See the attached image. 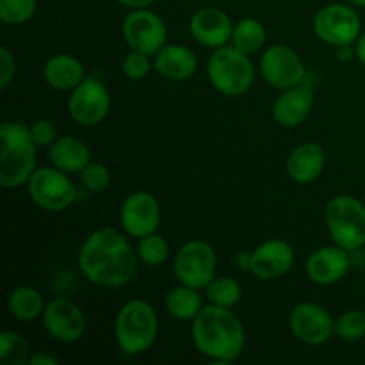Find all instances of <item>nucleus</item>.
I'll return each instance as SVG.
<instances>
[{"label": "nucleus", "mask_w": 365, "mask_h": 365, "mask_svg": "<svg viewBox=\"0 0 365 365\" xmlns=\"http://www.w3.org/2000/svg\"><path fill=\"white\" fill-rule=\"evenodd\" d=\"M138 250L114 228H98L82 242L78 269L93 285L106 289L123 287L138 273Z\"/></svg>", "instance_id": "f257e3e1"}, {"label": "nucleus", "mask_w": 365, "mask_h": 365, "mask_svg": "<svg viewBox=\"0 0 365 365\" xmlns=\"http://www.w3.org/2000/svg\"><path fill=\"white\" fill-rule=\"evenodd\" d=\"M191 337L196 349L214 362H234L246 342L245 327L230 309L210 303L192 319Z\"/></svg>", "instance_id": "f03ea898"}, {"label": "nucleus", "mask_w": 365, "mask_h": 365, "mask_svg": "<svg viewBox=\"0 0 365 365\" xmlns=\"http://www.w3.org/2000/svg\"><path fill=\"white\" fill-rule=\"evenodd\" d=\"M36 143L31 127L4 121L0 127V184L6 189L29 184L36 171Z\"/></svg>", "instance_id": "7ed1b4c3"}, {"label": "nucleus", "mask_w": 365, "mask_h": 365, "mask_svg": "<svg viewBox=\"0 0 365 365\" xmlns=\"http://www.w3.org/2000/svg\"><path fill=\"white\" fill-rule=\"evenodd\" d=\"M114 331H116L118 346L125 355H143L152 348L159 331L155 309L143 299H132L125 303L118 312Z\"/></svg>", "instance_id": "20e7f679"}, {"label": "nucleus", "mask_w": 365, "mask_h": 365, "mask_svg": "<svg viewBox=\"0 0 365 365\" xmlns=\"http://www.w3.org/2000/svg\"><path fill=\"white\" fill-rule=\"evenodd\" d=\"M209 81L221 95L241 96L252 89L255 81V68L250 56L234 45H225L214 50L207 63Z\"/></svg>", "instance_id": "39448f33"}, {"label": "nucleus", "mask_w": 365, "mask_h": 365, "mask_svg": "<svg viewBox=\"0 0 365 365\" xmlns=\"http://www.w3.org/2000/svg\"><path fill=\"white\" fill-rule=\"evenodd\" d=\"M324 221L335 245L348 252L365 246V203L349 195L334 196L324 209Z\"/></svg>", "instance_id": "423d86ee"}, {"label": "nucleus", "mask_w": 365, "mask_h": 365, "mask_svg": "<svg viewBox=\"0 0 365 365\" xmlns=\"http://www.w3.org/2000/svg\"><path fill=\"white\" fill-rule=\"evenodd\" d=\"M29 195L39 209L46 212H61L77 198L75 185L66 173L53 168H36L29 180Z\"/></svg>", "instance_id": "0eeeda50"}, {"label": "nucleus", "mask_w": 365, "mask_h": 365, "mask_svg": "<svg viewBox=\"0 0 365 365\" xmlns=\"http://www.w3.org/2000/svg\"><path fill=\"white\" fill-rule=\"evenodd\" d=\"M216 252L205 241H189L175 257V274L178 282L195 289H205L216 278Z\"/></svg>", "instance_id": "6e6552de"}, {"label": "nucleus", "mask_w": 365, "mask_h": 365, "mask_svg": "<svg viewBox=\"0 0 365 365\" xmlns=\"http://www.w3.org/2000/svg\"><path fill=\"white\" fill-rule=\"evenodd\" d=\"M360 16L353 7L344 4H330L321 7L314 16V31L321 41L334 46H346L360 38Z\"/></svg>", "instance_id": "1a4fd4ad"}, {"label": "nucleus", "mask_w": 365, "mask_h": 365, "mask_svg": "<svg viewBox=\"0 0 365 365\" xmlns=\"http://www.w3.org/2000/svg\"><path fill=\"white\" fill-rule=\"evenodd\" d=\"M110 93L103 82L95 77H86L68 100V113L81 127H95L102 123L110 109Z\"/></svg>", "instance_id": "9d476101"}, {"label": "nucleus", "mask_w": 365, "mask_h": 365, "mask_svg": "<svg viewBox=\"0 0 365 365\" xmlns=\"http://www.w3.org/2000/svg\"><path fill=\"white\" fill-rule=\"evenodd\" d=\"M121 32L130 50L143 52L146 56H157V52L166 45V24L159 14L148 11L146 7L130 11L125 16Z\"/></svg>", "instance_id": "9b49d317"}, {"label": "nucleus", "mask_w": 365, "mask_h": 365, "mask_svg": "<svg viewBox=\"0 0 365 365\" xmlns=\"http://www.w3.org/2000/svg\"><path fill=\"white\" fill-rule=\"evenodd\" d=\"M264 81L277 89H289L305 82L307 70L302 57L287 45H271L260 57Z\"/></svg>", "instance_id": "f8f14e48"}, {"label": "nucleus", "mask_w": 365, "mask_h": 365, "mask_svg": "<svg viewBox=\"0 0 365 365\" xmlns=\"http://www.w3.org/2000/svg\"><path fill=\"white\" fill-rule=\"evenodd\" d=\"M289 327L294 337L309 346H321L331 339L335 328L334 317L324 307L305 302L292 309L289 316Z\"/></svg>", "instance_id": "ddd939ff"}, {"label": "nucleus", "mask_w": 365, "mask_h": 365, "mask_svg": "<svg viewBox=\"0 0 365 365\" xmlns=\"http://www.w3.org/2000/svg\"><path fill=\"white\" fill-rule=\"evenodd\" d=\"M120 221L123 230L130 237H146L155 234L160 225V205L153 195L146 191H135L127 196L120 210Z\"/></svg>", "instance_id": "4468645a"}, {"label": "nucleus", "mask_w": 365, "mask_h": 365, "mask_svg": "<svg viewBox=\"0 0 365 365\" xmlns=\"http://www.w3.org/2000/svg\"><path fill=\"white\" fill-rule=\"evenodd\" d=\"M43 327L57 341L77 342L86 331V316L71 299L56 298L45 307Z\"/></svg>", "instance_id": "2eb2a0df"}, {"label": "nucleus", "mask_w": 365, "mask_h": 365, "mask_svg": "<svg viewBox=\"0 0 365 365\" xmlns=\"http://www.w3.org/2000/svg\"><path fill=\"white\" fill-rule=\"evenodd\" d=\"M189 32L192 38L209 48H221L232 41L234 24L225 11L217 7H200L189 20Z\"/></svg>", "instance_id": "dca6fc26"}, {"label": "nucleus", "mask_w": 365, "mask_h": 365, "mask_svg": "<svg viewBox=\"0 0 365 365\" xmlns=\"http://www.w3.org/2000/svg\"><path fill=\"white\" fill-rule=\"evenodd\" d=\"M294 264V250L284 239H269L252 252V271L259 280H277Z\"/></svg>", "instance_id": "f3484780"}, {"label": "nucleus", "mask_w": 365, "mask_h": 365, "mask_svg": "<svg viewBox=\"0 0 365 365\" xmlns=\"http://www.w3.org/2000/svg\"><path fill=\"white\" fill-rule=\"evenodd\" d=\"M351 267L349 252L342 246H323L307 260V274L317 285H334L346 277Z\"/></svg>", "instance_id": "a211bd4d"}, {"label": "nucleus", "mask_w": 365, "mask_h": 365, "mask_svg": "<svg viewBox=\"0 0 365 365\" xmlns=\"http://www.w3.org/2000/svg\"><path fill=\"white\" fill-rule=\"evenodd\" d=\"M314 107V93L305 82L284 89L273 106V118L280 127L294 128L310 116Z\"/></svg>", "instance_id": "6ab92c4d"}, {"label": "nucleus", "mask_w": 365, "mask_h": 365, "mask_svg": "<svg viewBox=\"0 0 365 365\" xmlns=\"http://www.w3.org/2000/svg\"><path fill=\"white\" fill-rule=\"evenodd\" d=\"M153 66L168 81L182 82L195 75L198 57L185 45H164L157 52Z\"/></svg>", "instance_id": "aec40b11"}, {"label": "nucleus", "mask_w": 365, "mask_h": 365, "mask_svg": "<svg viewBox=\"0 0 365 365\" xmlns=\"http://www.w3.org/2000/svg\"><path fill=\"white\" fill-rule=\"evenodd\" d=\"M327 155L317 143L296 146L287 159V173L296 184H312L323 173Z\"/></svg>", "instance_id": "412c9836"}, {"label": "nucleus", "mask_w": 365, "mask_h": 365, "mask_svg": "<svg viewBox=\"0 0 365 365\" xmlns=\"http://www.w3.org/2000/svg\"><path fill=\"white\" fill-rule=\"evenodd\" d=\"M43 75L50 88L57 91H71L86 78L84 66L70 53H57L46 61Z\"/></svg>", "instance_id": "4be33fe9"}, {"label": "nucleus", "mask_w": 365, "mask_h": 365, "mask_svg": "<svg viewBox=\"0 0 365 365\" xmlns=\"http://www.w3.org/2000/svg\"><path fill=\"white\" fill-rule=\"evenodd\" d=\"M50 163L64 173H81L91 163V153H89L86 143H82L81 139L64 135V138H57L52 143Z\"/></svg>", "instance_id": "5701e85b"}, {"label": "nucleus", "mask_w": 365, "mask_h": 365, "mask_svg": "<svg viewBox=\"0 0 365 365\" xmlns=\"http://www.w3.org/2000/svg\"><path fill=\"white\" fill-rule=\"evenodd\" d=\"M45 307L41 292L34 287H29V285L14 289L7 299V310L18 321L38 319L45 312Z\"/></svg>", "instance_id": "b1692460"}, {"label": "nucleus", "mask_w": 365, "mask_h": 365, "mask_svg": "<svg viewBox=\"0 0 365 365\" xmlns=\"http://www.w3.org/2000/svg\"><path fill=\"white\" fill-rule=\"evenodd\" d=\"M200 289L189 287L182 284L180 287H175L166 296V309L175 319L178 321H192L203 309Z\"/></svg>", "instance_id": "393cba45"}, {"label": "nucleus", "mask_w": 365, "mask_h": 365, "mask_svg": "<svg viewBox=\"0 0 365 365\" xmlns=\"http://www.w3.org/2000/svg\"><path fill=\"white\" fill-rule=\"evenodd\" d=\"M266 27L257 18H242L234 25L232 32V45L241 50L246 56H253L259 52L266 43Z\"/></svg>", "instance_id": "a878e982"}, {"label": "nucleus", "mask_w": 365, "mask_h": 365, "mask_svg": "<svg viewBox=\"0 0 365 365\" xmlns=\"http://www.w3.org/2000/svg\"><path fill=\"white\" fill-rule=\"evenodd\" d=\"M207 299L212 305L225 307V309H232L241 302L242 287L237 280L230 277H220L214 278L209 285L205 287Z\"/></svg>", "instance_id": "bb28decb"}, {"label": "nucleus", "mask_w": 365, "mask_h": 365, "mask_svg": "<svg viewBox=\"0 0 365 365\" xmlns=\"http://www.w3.org/2000/svg\"><path fill=\"white\" fill-rule=\"evenodd\" d=\"M31 359L29 342L16 331L0 334V362L4 365H25Z\"/></svg>", "instance_id": "cd10ccee"}, {"label": "nucleus", "mask_w": 365, "mask_h": 365, "mask_svg": "<svg viewBox=\"0 0 365 365\" xmlns=\"http://www.w3.org/2000/svg\"><path fill=\"white\" fill-rule=\"evenodd\" d=\"M138 257L148 267H159L170 257V246H168L166 239L155 232V234H150L146 237L139 239Z\"/></svg>", "instance_id": "c85d7f7f"}, {"label": "nucleus", "mask_w": 365, "mask_h": 365, "mask_svg": "<svg viewBox=\"0 0 365 365\" xmlns=\"http://www.w3.org/2000/svg\"><path fill=\"white\" fill-rule=\"evenodd\" d=\"M334 334L346 342L362 341L365 337V312L364 310H346L335 321Z\"/></svg>", "instance_id": "c756f323"}, {"label": "nucleus", "mask_w": 365, "mask_h": 365, "mask_svg": "<svg viewBox=\"0 0 365 365\" xmlns=\"http://www.w3.org/2000/svg\"><path fill=\"white\" fill-rule=\"evenodd\" d=\"M36 13V0H0V20L7 25H21Z\"/></svg>", "instance_id": "7c9ffc66"}, {"label": "nucleus", "mask_w": 365, "mask_h": 365, "mask_svg": "<svg viewBox=\"0 0 365 365\" xmlns=\"http://www.w3.org/2000/svg\"><path fill=\"white\" fill-rule=\"evenodd\" d=\"M81 182L84 187H88L93 192L106 191L110 185V170L106 164L89 163L81 171Z\"/></svg>", "instance_id": "2f4dec72"}, {"label": "nucleus", "mask_w": 365, "mask_h": 365, "mask_svg": "<svg viewBox=\"0 0 365 365\" xmlns=\"http://www.w3.org/2000/svg\"><path fill=\"white\" fill-rule=\"evenodd\" d=\"M148 57L150 56H146V53L135 52V50L128 52L125 56L123 64H121V70H123L125 77L128 81H141V78H145L150 73V68H152Z\"/></svg>", "instance_id": "473e14b6"}, {"label": "nucleus", "mask_w": 365, "mask_h": 365, "mask_svg": "<svg viewBox=\"0 0 365 365\" xmlns=\"http://www.w3.org/2000/svg\"><path fill=\"white\" fill-rule=\"evenodd\" d=\"M31 134L32 139L38 146L52 145L57 139V130L48 120H38L31 125Z\"/></svg>", "instance_id": "72a5a7b5"}, {"label": "nucleus", "mask_w": 365, "mask_h": 365, "mask_svg": "<svg viewBox=\"0 0 365 365\" xmlns=\"http://www.w3.org/2000/svg\"><path fill=\"white\" fill-rule=\"evenodd\" d=\"M16 73V61L7 46L0 48V88L6 89Z\"/></svg>", "instance_id": "f704fd0d"}, {"label": "nucleus", "mask_w": 365, "mask_h": 365, "mask_svg": "<svg viewBox=\"0 0 365 365\" xmlns=\"http://www.w3.org/2000/svg\"><path fill=\"white\" fill-rule=\"evenodd\" d=\"M29 364L31 365H57V359H53L52 355H48V353H34V355H31V359H29Z\"/></svg>", "instance_id": "c9c22d12"}, {"label": "nucleus", "mask_w": 365, "mask_h": 365, "mask_svg": "<svg viewBox=\"0 0 365 365\" xmlns=\"http://www.w3.org/2000/svg\"><path fill=\"white\" fill-rule=\"evenodd\" d=\"M234 262L239 271H250V267H252V252H239L235 255Z\"/></svg>", "instance_id": "e433bc0d"}, {"label": "nucleus", "mask_w": 365, "mask_h": 365, "mask_svg": "<svg viewBox=\"0 0 365 365\" xmlns=\"http://www.w3.org/2000/svg\"><path fill=\"white\" fill-rule=\"evenodd\" d=\"M116 2L123 4V6L132 7V9H143V7H150L155 0H116Z\"/></svg>", "instance_id": "4c0bfd02"}, {"label": "nucleus", "mask_w": 365, "mask_h": 365, "mask_svg": "<svg viewBox=\"0 0 365 365\" xmlns=\"http://www.w3.org/2000/svg\"><path fill=\"white\" fill-rule=\"evenodd\" d=\"M355 53H356V59H359L365 66V34H362L359 39H356Z\"/></svg>", "instance_id": "58836bf2"}, {"label": "nucleus", "mask_w": 365, "mask_h": 365, "mask_svg": "<svg viewBox=\"0 0 365 365\" xmlns=\"http://www.w3.org/2000/svg\"><path fill=\"white\" fill-rule=\"evenodd\" d=\"M353 56H356V53H355V50H351V45L341 46V53H339V59L349 61Z\"/></svg>", "instance_id": "ea45409f"}, {"label": "nucleus", "mask_w": 365, "mask_h": 365, "mask_svg": "<svg viewBox=\"0 0 365 365\" xmlns=\"http://www.w3.org/2000/svg\"><path fill=\"white\" fill-rule=\"evenodd\" d=\"M349 2H353V4H355V6L365 7V0H349Z\"/></svg>", "instance_id": "a19ab883"}, {"label": "nucleus", "mask_w": 365, "mask_h": 365, "mask_svg": "<svg viewBox=\"0 0 365 365\" xmlns=\"http://www.w3.org/2000/svg\"><path fill=\"white\" fill-rule=\"evenodd\" d=\"M364 203H365V196H364Z\"/></svg>", "instance_id": "79ce46f5"}]
</instances>
